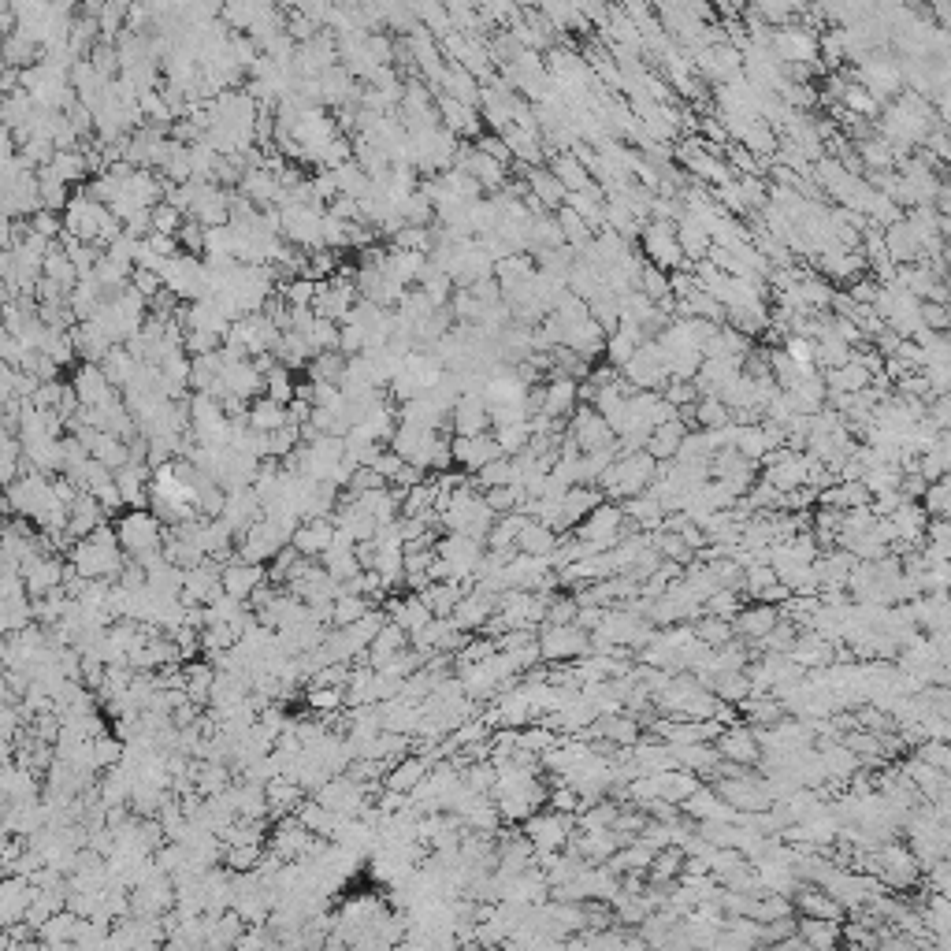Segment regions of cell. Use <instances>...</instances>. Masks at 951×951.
Segmentation results:
<instances>
[{
    "mask_svg": "<svg viewBox=\"0 0 951 951\" xmlns=\"http://www.w3.org/2000/svg\"><path fill=\"white\" fill-rule=\"evenodd\" d=\"M918 320H922V327H929V331H944V327L951 324L948 305H944V301H918Z\"/></svg>",
    "mask_w": 951,
    "mask_h": 951,
    "instance_id": "b9f144b4",
    "label": "cell"
},
{
    "mask_svg": "<svg viewBox=\"0 0 951 951\" xmlns=\"http://www.w3.org/2000/svg\"><path fill=\"white\" fill-rule=\"evenodd\" d=\"M264 580H268L264 565H257V561H246V558H231L220 569L223 591H227V595H235V599H249V591H253L257 584H264Z\"/></svg>",
    "mask_w": 951,
    "mask_h": 951,
    "instance_id": "30bf717a",
    "label": "cell"
},
{
    "mask_svg": "<svg viewBox=\"0 0 951 951\" xmlns=\"http://www.w3.org/2000/svg\"><path fill=\"white\" fill-rule=\"evenodd\" d=\"M428 769H431V762L424 755H402L398 762H394L387 773H383V788H398V792H413L424 777H428Z\"/></svg>",
    "mask_w": 951,
    "mask_h": 951,
    "instance_id": "9a60e30c",
    "label": "cell"
},
{
    "mask_svg": "<svg viewBox=\"0 0 951 951\" xmlns=\"http://www.w3.org/2000/svg\"><path fill=\"white\" fill-rule=\"evenodd\" d=\"M246 424L253 431L283 428V424H287V405L272 402L268 394H257V398H253V405H249V413H246Z\"/></svg>",
    "mask_w": 951,
    "mask_h": 951,
    "instance_id": "cb8c5ba5",
    "label": "cell"
},
{
    "mask_svg": "<svg viewBox=\"0 0 951 951\" xmlns=\"http://www.w3.org/2000/svg\"><path fill=\"white\" fill-rule=\"evenodd\" d=\"M680 539L688 543V550H703L706 547V532L699 528V524H691V521L680 528Z\"/></svg>",
    "mask_w": 951,
    "mask_h": 951,
    "instance_id": "f5cc1de1",
    "label": "cell"
},
{
    "mask_svg": "<svg viewBox=\"0 0 951 951\" xmlns=\"http://www.w3.org/2000/svg\"><path fill=\"white\" fill-rule=\"evenodd\" d=\"M305 706H309L313 714H331V710H342L346 699H342V688H331V684H309Z\"/></svg>",
    "mask_w": 951,
    "mask_h": 951,
    "instance_id": "8d00e7d4",
    "label": "cell"
},
{
    "mask_svg": "<svg viewBox=\"0 0 951 951\" xmlns=\"http://www.w3.org/2000/svg\"><path fill=\"white\" fill-rule=\"evenodd\" d=\"M335 535V521L331 517H305V521L294 524L290 532V547L298 550L301 558H320Z\"/></svg>",
    "mask_w": 951,
    "mask_h": 951,
    "instance_id": "52a82bcc",
    "label": "cell"
},
{
    "mask_svg": "<svg viewBox=\"0 0 951 951\" xmlns=\"http://www.w3.org/2000/svg\"><path fill=\"white\" fill-rule=\"evenodd\" d=\"M450 457L454 465L469 469V457H472V435H450Z\"/></svg>",
    "mask_w": 951,
    "mask_h": 951,
    "instance_id": "f907efd6",
    "label": "cell"
},
{
    "mask_svg": "<svg viewBox=\"0 0 951 951\" xmlns=\"http://www.w3.org/2000/svg\"><path fill=\"white\" fill-rule=\"evenodd\" d=\"M918 502H922V509L929 513V517H948L951 513V480L948 476L925 483V491Z\"/></svg>",
    "mask_w": 951,
    "mask_h": 951,
    "instance_id": "d6a6232c",
    "label": "cell"
},
{
    "mask_svg": "<svg viewBox=\"0 0 951 951\" xmlns=\"http://www.w3.org/2000/svg\"><path fill=\"white\" fill-rule=\"evenodd\" d=\"M116 539L127 558H142L149 550H160L164 543V524L157 521L153 509H127L116 524Z\"/></svg>",
    "mask_w": 951,
    "mask_h": 951,
    "instance_id": "6da1fadb",
    "label": "cell"
},
{
    "mask_svg": "<svg viewBox=\"0 0 951 951\" xmlns=\"http://www.w3.org/2000/svg\"><path fill=\"white\" fill-rule=\"evenodd\" d=\"M554 220H558V227H561V238H565V246L580 249L584 242H591V227H587L584 216H580V212H573L569 205L554 209Z\"/></svg>",
    "mask_w": 951,
    "mask_h": 951,
    "instance_id": "f546056e",
    "label": "cell"
},
{
    "mask_svg": "<svg viewBox=\"0 0 951 951\" xmlns=\"http://www.w3.org/2000/svg\"><path fill=\"white\" fill-rule=\"evenodd\" d=\"M179 223H183V212L175 209V205H168V201H160V205L149 209V231H153V235H175Z\"/></svg>",
    "mask_w": 951,
    "mask_h": 951,
    "instance_id": "ab89813d",
    "label": "cell"
},
{
    "mask_svg": "<svg viewBox=\"0 0 951 951\" xmlns=\"http://www.w3.org/2000/svg\"><path fill=\"white\" fill-rule=\"evenodd\" d=\"M524 183H528V190H532L547 209H561L565 205V186L554 179V171L547 168V164H539V168H528V175H524Z\"/></svg>",
    "mask_w": 951,
    "mask_h": 951,
    "instance_id": "44dd1931",
    "label": "cell"
},
{
    "mask_svg": "<svg viewBox=\"0 0 951 951\" xmlns=\"http://www.w3.org/2000/svg\"><path fill=\"white\" fill-rule=\"evenodd\" d=\"M736 450H740L747 461H762V454L769 450V439H766V431H762V424H736Z\"/></svg>",
    "mask_w": 951,
    "mask_h": 951,
    "instance_id": "1f68e13d",
    "label": "cell"
},
{
    "mask_svg": "<svg viewBox=\"0 0 951 951\" xmlns=\"http://www.w3.org/2000/svg\"><path fill=\"white\" fill-rule=\"evenodd\" d=\"M495 602L491 595H483V591H465L461 599H457V606L450 610V621H454L461 632H480L483 621L495 613Z\"/></svg>",
    "mask_w": 951,
    "mask_h": 951,
    "instance_id": "8fae6325",
    "label": "cell"
},
{
    "mask_svg": "<svg viewBox=\"0 0 951 951\" xmlns=\"http://www.w3.org/2000/svg\"><path fill=\"white\" fill-rule=\"evenodd\" d=\"M558 535L550 524H539L528 517V524L521 528V535H517V550L521 554H535V558H547V554H554V547H558Z\"/></svg>",
    "mask_w": 951,
    "mask_h": 951,
    "instance_id": "7402d4cb",
    "label": "cell"
},
{
    "mask_svg": "<svg viewBox=\"0 0 951 951\" xmlns=\"http://www.w3.org/2000/svg\"><path fill=\"white\" fill-rule=\"evenodd\" d=\"M840 105L847 108V112H855V116H862V119H873L877 112H881V101L873 97L862 82H847L844 86V93H840Z\"/></svg>",
    "mask_w": 951,
    "mask_h": 951,
    "instance_id": "f1b7e54d",
    "label": "cell"
},
{
    "mask_svg": "<svg viewBox=\"0 0 951 951\" xmlns=\"http://www.w3.org/2000/svg\"><path fill=\"white\" fill-rule=\"evenodd\" d=\"M639 290L651 301L669 298V294H673V290H669V272L654 268V264H643V268H639Z\"/></svg>",
    "mask_w": 951,
    "mask_h": 951,
    "instance_id": "f35d334b",
    "label": "cell"
},
{
    "mask_svg": "<svg viewBox=\"0 0 951 951\" xmlns=\"http://www.w3.org/2000/svg\"><path fill=\"white\" fill-rule=\"evenodd\" d=\"M680 866H684V851H680L677 844H665L654 851V862H651V870H647V877H651V881H677Z\"/></svg>",
    "mask_w": 951,
    "mask_h": 951,
    "instance_id": "4dcf8cb0",
    "label": "cell"
},
{
    "mask_svg": "<svg viewBox=\"0 0 951 951\" xmlns=\"http://www.w3.org/2000/svg\"><path fill=\"white\" fill-rule=\"evenodd\" d=\"M450 428H454V435H483V431H491V413H487L483 394H461L450 405Z\"/></svg>",
    "mask_w": 951,
    "mask_h": 951,
    "instance_id": "ba28073f",
    "label": "cell"
},
{
    "mask_svg": "<svg viewBox=\"0 0 951 951\" xmlns=\"http://www.w3.org/2000/svg\"><path fill=\"white\" fill-rule=\"evenodd\" d=\"M714 747L721 758H732V762H743V766H758V758H762V743H758L755 729H751L747 721L725 725V729L717 732Z\"/></svg>",
    "mask_w": 951,
    "mask_h": 951,
    "instance_id": "8992f818",
    "label": "cell"
},
{
    "mask_svg": "<svg viewBox=\"0 0 951 951\" xmlns=\"http://www.w3.org/2000/svg\"><path fill=\"white\" fill-rule=\"evenodd\" d=\"M758 476L773 487V491H792V487H799V483H807V457L803 454H792L784 457V461H777V465H766V469H758Z\"/></svg>",
    "mask_w": 951,
    "mask_h": 951,
    "instance_id": "e0dca14e",
    "label": "cell"
},
{
    "mask_svg": "<svg viewBox=\"0 0 951 951\" xmlns=\"http://www.w3.org/2000/svg\"><path fill=\"white\" fill-rule=\"evenodd\" d=\"M476 149H480V153H487L491 160H498L502 168H509V164H513V153H509V145H506V138H502V134H480V138H476Z\"/></svg>",
    "mask_w": 951,
    "mask_h": 951,
    "instance_id": "7bdbcfd3",
    "label": "cell"
},
{
    "mask_svg": "<svg viewBox=\"0 0 951 951\" xmlns=\"http://www.w3.org/2000/svg\"><path fill=\"white\" fill-rule=\"evenodd\" d=\"M15 30V12H12V0H0V38L12 34Z\"/></svg>",
    "mask_w": 951,
    "mask_h": 951,
    "instance_id": "db71d44e",
    "label": "cell"
},
{
    "mask_svg": "<svg viewBox=\"0 0 951 951\" xmlns=\"http://www.w3.org/2000/svg\"><path fill=\"white\" fill-rule=\"evenodd\" d=\"M97 365H101V372L108 376V383H112V387H127V383H131V376L138 372V361L131 357V350H119V346H112V350H108L105 357L97 361Z\"/></svg>",
    "mask_w": 951,
    "mask_h": 951,
    "instance_id": "484cf974",
    "label": "cell"
},
{
    "mask_svg": "<svg viewBox=\"0 0 951 951\" xmlns=\"http://www.w3.org/2000/svg\"><path fill=\"white\" fill-rule=\"evenodd\" d=\"M732 420V409L717 394H706V398H699L695 402V424L699 428H721V424H729Z\"/></svg>",
    "mask_w": 951,
    "mask_h": 951,
    "instance_id": "e575fe53",
    "label": "cell"
},
{
    "mask_svg": "<svg viewBox=\"0 0 951 951\" xmlns=\"http://www.w3.org/2000/svg\"><path fill=\"white\" fill-rule=\"evenodd\" d=\"M513 480H517L513 457H495V461H487V465L476 469L472 487H476V491H487V487H502V483H513Z\"/></svg>",
    "mask_w": 951,
    "mask_h": 951,
    "instance_id": "83f0119b",
    "label": "cell"
},
{
    "mask_svg": "<svg viewBox=\"0 0 951 951\" xmlns=\"http://www.w3.org/2000/svg\"><path fill=\"white\" fill-rule=\"evenodd\" d=\"M547 168L554 171V179H558L565 190H584V186H591L595 179L587 175V168L576 160L573 149H558V153H550L547 157Z\"/></svg>",
    "mask_w": 951,
    "mask_h": 951,
    "instance_id": "ac0fdd59",
    "label": "cell"
},
{
    "mask_svg": "<svg viewBox=\"0 0 951 951\" xmlns=\"http://www.w3.org/2000/svg\"><path fill=\"white\" fill-rule=\"evenodd\" d=\"M888 521H892V528H896V539L911 543V547H922L925 521H929V513L922 509V502H907V498H903V502L888 513Z\"/></svg>",
    "mask_w": 951,
    "mask_h": 951,
    "instance_id": "7c38bea8",
    "label": "cell"
},
{
    "mask_svg": "<svg viewBox=\"0 0 951 951\" xmlns=\"http://www.w3.org/2000/svg\"><path fill=\"white\" fill-rule=\"evenodd\" d=\"M420 599H424V606H428L435 617H450V610L457 606V599L465 595L461 591V584L457 580H431L424 591H417Z\"/></svg>",
    "mask_w": 951,
    "mask_h": 951,
    "instance_id": "603a6c76",
    "label": "cell"
},
{
    "mask_svg": "<svg viewBox=\"0 0 951 951\" xmlns=\"http://www.w3.org/2000/svg\"><path fill=\"white\" fill-rule=\"evenodd\" d=\"M131 287L138 290V294H142L145 301H149V298H153V294H157L160 287H164V279H160L157 272H149V268H138V264H134V272H131Z\"/></svg>",
    "mask_w": 951,
    "mask_h": 951,
    "instance_id": "bcb514c9",
    "label": "cell"
},
{
    "mask_svg": "<svg viewBox=\"0 0 951 951\" xmlns=\"http://www.w3.org/2000/svg\"><path fill=\"white\" fill-rule=\"evenodd\" d=\"M71 391H75L79 405H101L105 398H112V394H116V387L108 383V376L101 372V365H97V361H90V365L79 368V376H75V383H71Z\"/></svg>",
    "mask_w": 951,
    "mask_h": 951,
    "instance_id": "4fadbf2b",
    "label": "cell"
},
{
    "mask_svg": "<svg viewBox=\"0 0 951 951\" xmlns=\"http://www.w3.org/2000/svg\"><path fill=\"white\" fill-rule=\"evenodd\" d=\"M524 524H528V513H521V509L498 513L495 524H491V532H487V539H483V547H487V550H509V547H517V535H521Z\"/></svg>",
    "mask_w": 951,
    "mask_h": 951,
    "instance_id": "d6986e66",
    "label": "cell"
},
{
    "mask_svg": "<svg viewBox=\"0 0 951 951\" xmlns=\"http://www.w3.org/2000/svg\"><path fill=\"white\" fill-rule=\"evenodd\" d=\"M402 465H405L402 454H398V450H391V446H383V450L376 454V461H372V469H376L387 483H391L394 476H398V469H402Z\"/></svg>",
    "mask_w": 951,
    "mask_h": 951,
    "instance_id": "7dc6e473",
    "label": "cell"
},
{
    "mask_svg": "<svg viewBox=\"0 0 951 951\" xmlns=\"http://www.w3.org/2000/svg\"><path fill=\"white\" fill-rule=\"evenodd\" d=\"M524 836L532 840L535 855H550V851H561L569 833L576 829V814H561V810L539 807L532 818L521 821Z\"/></svg>",
    "mask_w": 951,
    "mask_h": 951,
    "instance_id": "7a4b0ae2",
    "label": "cell"
},
{
    "mask_svg": "<svg viewBox=\"0 0 951 951\" xmlns=\"http://www.w3.org/2000/svg\"><path fill=\"white\" fill-rule=\"evenodd\" d=\"M539 654L543 662H576L587 654V632L576 625H539Z\"/></svg>",
    "mask_w": 951,
    "mask_h": 951,
    "instance_id": "5b68a950",
    "label": "cell"
},
{
    "mask_svg": "<svg viewBox=\"0 0 951 951\" xmlns=\"http://www.w3.org/2000/svg\"><path fill=\"white\" fill-rule=\"evenodd\" d=\"M602 613H606V606H576L573 625L584 628V632H595L602 625Z\"/></svg>",
    "mask_w": 951,
    "mask_h": 951,
    "instance_id": "681fc988",
    "label": "cell"
},
{
    "mask_svg": "<svg viewBox=\"0 0 951 951\" xmlns=\"http://www.w3.org/2000/svg\"><path fill=\"white\" fill-rule=\"evenodd\" d=\"M911 755L914 758H922L925 766H933V769H951V747H948V740H918L911 747Z\"/></svg>",
    "mask_w": 951,
    "mask_h": 951,
    "instance_id": "74e56055",
    "label": "cell"
},
{
    "mask_svg": "<svg viewBox=\"0 0 951 951\" xmlns=\"http://www.w3.org/2000/svg\"><path fill=\"white\" fill-rule=\"evenodd\" d=\"M795 933L803 937V944L814 951H829L840 944V922L833 918H810V914H795Z\"/></svg>",
    "mask_w": 951,
    "mask_h": 951,
    "instance_id": "5bb4252c",
    "label": "cell"
},
{
    "mask_svg": "<svg viewBox=\"0 0 951 951\" xmlns=\"http://www.w3.org/2000/svg\"><path fill=\"white\" fill-rule=\"evenodd\" d=\"M710 691H714L721 703L736 706L740 699L751 695V680H747L743 669H721V673H714V680H710Z\"/></svg>",
    "mask_w": 951,
    "mask_h": 951,
    "instance_id": "d4e9b609",
    "label": "cell"
},
{
    "mask_svg": "<svg viewBox=\"0 0 951 951\" xmlns=\"http://www.w3.org/2000/svg\"><path fill=\"white\" fill-rule=\"evenodd\" d=\"M491 435H495V443L502 446V454L513 457V454H521L524 446H528V439H532V428H528V420H513V424L491 428Z\"/></svg>",
    "mask_w": 951,
    "mask_h": 951,
    "instance_id": "836d02e7",
    "label": "cell"
},
{
    "mask_svg": "<svg viewBox=\"0 0 951 951\" xmlns=\"http://www.w3.org/2000/svg\"><path fill=\"white\" fill-rule=\"evenodd\" d=\"M743 602H751V599H743L740 591H732V587H717L714 595H706L703 613H714V617H725V621H732V617L740 613Z\"/></svg>",
    "mask_w": 951,
    "mask_h": 951,
    "instance_id": "d590c367",
    "label": "cell"
},
{
    "mask_svg": "<svg viewBox=\"0 0 951 951\" xmlns=\"http://www.w3.org/2000/svg\"><path fill=\"white\" fill-rule=\"evenodd\" d=\"M795 365H814V339H803V335H788L781 346Z\"/></svg>",
    "mask_w": 951,
    "mask_h": 951,
    "instance_id": "f6af8a7d",
    "label": "cell"
},
{
    "mask_svg": "<svg viewBox=\"0 0 951 951\" xmlns=\"http://www.w3.org/2000/svg\"><path fill=\"white\" fill-rule=\"evenodd\" d=\"M639 242H643L647 264L662 268V272H673V268H680V264L688 261V257L680 253L677 223L673 220H647L643 223V231H639Z\"/></svg>",
    "mask_w": 951,
    "mask_h": 951,
    "instance_id": "3957f363",
    "label": "cell"
},
{
    "mask_svg": "<svg viewBox=\"0 0 951 951\" xmlns=\"http://www.w3.org/2000/svg\"><path fill=\"white\" fill-rule=\"evenodd\" d=\"M691 632H695V639H703L706 647H721V643H729L736 632H732V621H725V617H714V613H699L695 621H691Z\"/></svg>",
    "mask_w": 951,
    "mask_h": 951,
    "instance_id": "4316f807",
    "label": "cell"
},
{
    "mask_svg": "<svg viewBox=\"0 0 951 951\" xmlns=\"http://www.w3.org/2000/svg\"><path fill=\"white\" fill-rule=\"evenodd\" d=\"M602 491L595 487V483H573L569 491H565V498H561V513H558V532H569V528H576V524L584 521L591 509L602 502Z\"/></svg>",
    "mask_w": 951,
    "mask_h": 951,
    "instance_id": "9c48e42d",
    "label": "cell"
},
{
    "mask_svg": "<svg viewBox=\"0 0 951 951\" xmlns=\"http://www.w3.org/2000/svg\"><path fill=\"white\" fill-rule=\"evenodd\" d=\"M621 513L625 517H632V521H639V528L643 532H654V528H662V506H658V498L651 495V491H639V495H628L621 498Z\"/></svg>",
    "mask_w": 951,
    "mask_h": 951,
    "instance_id": "ffe728a7",
    "label": "cell"
},
{
    "mask_svg": "<svg viewBox=\"0 0 951 951\" xmlns=\"http://www.w3.org/2000/svg\"><path fill=\"white\" fill-rule=\"evenodd\" d=\"M877 855H881V885H885L888 892H903V888L922 881V866H918L911 847L903 844L899 836L888 840L885 847H877Z\"/></svg>",
    "mask_w": 951,
    "mask_h": 951,
    "instance_id": "277c9868",
    "label": "cell"
},
{
    "mask_svg": "<svg viewBox=\"0 0 951 951\" xmlns=\"http://www.w3.org/2000/svg\"><path fill=\"white\" fill-rule=\"evenodd\" d=\"M792 595V587H784L781 580H773V584L766 587V591H758L755 595V602H769V606H781L784 599Z\"/></svg>",
    "mask_w": 951,
    "mask_h": 951,
    "instance_id": "816d5d0a",
    "label": "cell"
},
{
    "mask_svg": "<svg viewBox=\"0 0 951 951\" xmlns=\"http://www.w3.org/2000/svg\"><path fill=\"white\" fill-rule=\"evenodd\" d=\"M573 409H576V379L550 376L547 383H543V405H539V413H547V417H569Z\"/></svg>",
    "mask_w": 951,
    "mask_h": 951,
    "instance_id": "2e32d148",
    "label": "cell"
},
{
    "mask_svg": "<svg viewBox=\"0 0 951 951\" xmlns=\"http://www.w3.org/2000/svg\"><path fill=\"white\" fill-rule=\"evenodd\" d=\"M925 483H929V480H925L922 472H899V487H896V491L907 498V502H918V498H922V491H925Z\"/></svg>",
    "mask_w": 951,
    "mask_h": 951,
    "instance_id": "c3c4849f",
    "label": "cell"
},
{
    "mask_svg": "<svg viewBox=\"0 0 951 951\" xmlns=\"http://www.w3.org/2000/svg\"><path fill=\"white\" fill-rule=\"evenodd\" d=\"M658 394H662V398L673 405V409H680V405H691L695 398H699V394H695V387H691V379H669V383H665Z\"/></svg>",
    "mask_w": 951,
    "mask_h": 951,
    "instance_id": "ee69618b",
    "label": "cell"
},
{
    "mask_svg": "<svg viewBox=\"0 0 951 951\" xmlns=\"http://www.w3.org/2000/svg\"><path fill=\"white\" fill-rule=\"evenodd\" d=\"M495 457H506V454H502V446L495 443V435H491V431L472 435V457H469V469H465V472H476L480 465L495 461Z\"/></svg>",
    "mask_w": 951,
    "mask_h": 951,
    "instance_id": "60d3db41",
    "label": "cell"
}]
</instances>
